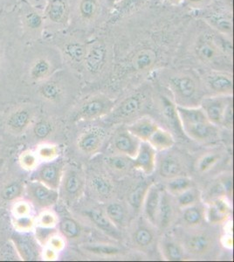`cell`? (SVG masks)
<instances>
[{"mask_svg": "<svg viewBox=\"0 0 234 262\" xmlns=\"http://www.w3.org/2000/svg\"><path fill=\"white\" fill-rule=\"evenodd\" d=\"M199 75L208 96H232L233 75L231 71L208 69Z\"/></svg>", "mask_w": 234, "mask_h": 262, "instance_id": "obj_12", "label": "cell"}, {"mask_svg": "<svg viewBox=\"0 0 234 262\" xmlns=\"http://www.w3.org/2000/svg\"><path fill=\"white\" fill-rule=\"evenodd\" d=\"M39 223L43 228H51L56 225L57 219L52 212H45L39 216Z\"/></svg>", "mask_w": 234, "mask_h": 262, "instance_id": "obj_54", "label": "cell"}, {"mask_svg": "<svg viewBox=\"0 0 234 262\" xmlns=\"http://www.w3.org/2000/svg\"><path fill=\"white\" fill-rule=\"evenodd\" d=\"M160 190L156 185H151L142 204L146 220L156 227H157V212H158V206L160 202Z\"/></svg>", "mask_w": 234, "mask_h": 262, "instance_id": "obj_29", "label": "cell"}, {"mask_svg": "<svg viewBox=\"0 0 234 262\" xmlns=\"http://www.w3.org/2000/svg\"><path fill=\"white\" fill-rule=\"evenodd\" d=\"M110 14L104 0H74L68 29L92 35L101 29L104 22L110 18Z\"/></svg>", "mask_w": 234, "mask_h": 262, "instance_id": "obj_6", "label": "cell"}, {"mask_svg": "<svg viewBox=\"0 0 234 262\" xmlns=\"http://www.w3.org/2000/svg\"><path fill=\"white\" fill-rule=\"evenodd\" d=\"M192 187H193V179H190L185 175V176H179L174 179H168L165 189L166 192H168L171 196H176Z\"/></svg>", "mask_w": 234, "mask_h": 262, "instance_id": "obj_37", "label": "cell"}, {"mask_svg": "<svg viewBox=\"0 0 234 262\" xmlns=\"http://www.w3.org/2000/svg\"><path fill=\"white\" fill-rule=\"evenodd\" d=\"M187 48L192 57L209 69L231 71L232 60L223 54L214 39V30L201 19L192 21L186 27Z\"/></svg>", "mask_w": 234, "mask_h": 262, "instance_id": "obj_2", "label": "cell"}, {"mask_svg": "<svg viewBox=\"0 0 234 262\" xmlns=\"http://www.w3.org/2000/svg\"><path fill=\"white\" fill-rule=\"evenodd\" d=\"M174 206L168 192H161L160 202L157 212V226L164 229L171 226L174 220Z\"/></svg>", "mask_w": 234, "mask_h": 262, "instance_id": "obj_31", "label": "cell"}, {"mask_svg": "<svg viewBox=\"0 0 234 262\" xmlns=\"http://www.w3.org/2000/svg\"><path fill=\"white\" fill-rule=\"evenodd\" d=\"M9 0H0V6H3L4 5H8Z\"/></svg>", "mask_w": 234, "mask_h": 262, "instance_id": "obj_61", "label": "cell"}, {"mask_svg": "<svg viewBox=\"0 0 234 262\" xmlns=\"http://www.w3.org/2000/svg\"><path fill=\"white\" fill-rule=\"evenodd\" d=\"M5 163H6L5 158H0V171L2 170V169H3L4 165H5Z\"/></svg>", "mask_w": 234, "mask_h": 262, "instance_id": "obj_60", "label": "cell"}, {"mask_svg": "<svg viewBox=\"0 0 234 262\" xmlns=\"http://www.w3.org/2000/svg\"><path fill=\"white\" fill-rule=\"evenodd\" d=\"M87 216L91 220L95 226L106 234L114 238H120V232L112 221L108 217L106 213L101 209H90L86 212Z\"/></svg>", "mask_w": 234, "mask_h": 262, "instance_id": "obj_30", "label": "cell"}, {"mask_svg": "<svg viewBox=\"0 0 234 262\" xmlns=\"http://www.w3.org/2000/svg\"><path fill=\"white\" fill-rule=\"evenodd\" d=\"M88 182L89 189L98 199L107 200L113 196L115 185L107 175L102 173H93L89 176Z\"/></svg>", "mask_w": 234, "mask_h": 262, "instance_id": "obj_24", "label": "cell"}, {"mask_svg": "<svg viewBox=\"0 0 234 262\" xmlns=\"http://www.w3.org/2000/svg\"><path fill=\"white\" fill-rule=\"evenodd\" d=\"M185 165L179 156L169 154L163 157L158 166V172L162 178L174 179L177 177L185 176Z\"/></svg>", "mask_w": 234, "mask_h": 262, "instance_id": "obj_25", "label": "cell"}, {"mask_svg": "<svg viewBox=\"0 0 234 262\" xmlns=\"http://www.w3.org/2000/svg\"><path fill=\"white\" fill-rule=\"evenodd\" d=\"M221 126H224L225 128H229V129L232 128V126H233V101H232V99L229 101L228 104L225 107Z\"/></svg>", "mask_w": 234, "mask_h": 262, "instance_id": "obj_52", "label": "cell"}, {"mask_svg": "<svg viewBox=\"0 0 234 262\" xmlns=\"http://www.w3.org/2000/svg\"><path fill=\"white\" fill-rule=\"evenodd\" d=\"M52 131V126L48 122H39L34 126L33 132L38 138H45L50 134Z\"/></svg>", "mask_w": 234, "mask_h": 262, "instance_id": "obj_53", "label": "cell"}, {"mask_svg": "<svg viewBox=\"0 0 234 262\" xmlns=\"http://www.w3.org/2000/svg\"><path fill=\"white\" fill-rule=\"evenodd\" d=\"M152 98L151 85H142L126 96L118 105L114 106L111 111V119L119 122L133 118L146 107Z\"/></svg>", "mask_w": 234, "mask_h": 262, "instance_id": "obj_9", "label": "cell"}, {"mask_svg": "<svg viewBox=\"0 0 234 262\" xmlns=\"http://www.w3.org/2000/svg\"><path fill=\"white\" fill-rule=\"evenodd\" d=\"M38 155L43 160L51 161V160H54V158L59 155V149L55 145L44 144L39 146L38 149Z\"/></svg>", "mask_w": 234, "mask_h": 262, "instance_id": "obj_48", "label": "cell"}, {"mask_svg": "<svg viewBox=\"0 0 234 262\" xmlns=\"http://www.w3.org/2000/svg\"><path fill=\"white\" fill-rule=\"evenodd\" d=\"M140 143L137 137L129 131H121L113 138L112 147L117 154L134 158L137 155Z\"/></svg>", "mask_w": 234, "mask_h": 262, "instance_id": "obj_21", "label": "cell"}, {"mask_svg": "<svg viewBox=\"0 0 234 262\" xmlns=\"http://www.w3.org/2000/svg\"><path fill=\"white\" fill-rule=\"evenodd\" d=\"M215 0H184V5L187 9L199 12L210 6Z\"/></svg>", "mask_w": 234, "mask_h": 262, "instance_id": "obj_51", "label": "cell"}, {"mask_svg": "<svg viewBox=\"0 0 234 262\" xmlns=\"http://www.w3.org/2000/svg\"><path fill=\"white\" fill-rule=\"evenodd\" d=\"M115 101L103 93H98L87 97L81 101L78 108L79 120H93L111 112Z\"/></svg>", "mask_w": 234, "mask_h": 262, "instance_id": "obj_13", "label": "cell"}, {"mask_svg": "<svg viewBox=\"0 0 234 262\" xmlns=\"http://www.w3.org/2000/svg\"><path fill=\"white\" fill-rule=\"evenodd\" d=\"M150 186L151 185H147L144 182L141 183L137 185L133 191H131V193L129 195L127 202L135 211H140V209L142 208V204Z\"/></svg>", "mask_w": 234, "mask_h": 262, "instance_id": "obj_39", "label": "cell"}, {"mask_svg": "<svg viewBox=\"0 0 234 262\" xmlns=\"http://www.w3.org/2000/svg\"><path fill=\"white\" fill-rule=\"evenodd\" d=\"M59 231L65 238L69 239L77 238L80 234V227L77 221L74 219L65 217L59 223Z\"/></svg>", "mask_w": 234, "mask_h": 262, "instance_id": "obj_41", "label": "cell"}, {"mask_svg": "<svg viewBox=\"0 0 234 262\" xmlns=\"http://www.w3.org/2000/svg\"><path fill=\"white\" fill-rule=\"evenodd\" d=\"M107 137V131L101 126H89L79 135L77 148L86 155H92L101 149Z\"/></svg>", "mask_w": 234, "mask_h": 262, "instance_id": "obj_14", "label": "cell"}, {"mask_svg": "<svg viewBox=\"0 0 234 262\" xmlns=\"http://www.w3.org/2000/svg\"><path fill=\"white\" fill-rule=\"evenodd\" d=\"M20 28L21 38L25 44L43 39L46 21L43 11L38 9L29 0H20L15 9Z\"/></svg>", "mask_w": 234, "mask_h": 262, "instance_id": "obj_8", "label": "cell"}, {"mask_svg": "<svg viewBox=\"0 0 234 262\" xmlns=\"http://www.w3.org/2000/svg\"><path fill=\"white\" fill-rule=\"evenodd\" d=\"M49 244H50V247H52L54 250L60 251L65 246V242L60 237L51 236L49 238Z\"/></svg>", "mask_w": 234, "mask_h": 262, "instance_id": "obj_55", "label": "cell"}, {"mask_svg": "<svg viewBox=\"0 0 234 262\" xmlns=\"http://www.w3.org/2000/svg\"><path fill=\"white\" fill-rule=\"evenodd\" d=\"M56 252L57 251L53 249L52 247L46 249L44 253L45 259H48V260H53V259H55L57 256Z\"/></svg>", "mask_w": 234, "mask_h": 262, "instance_id": "obj_58", "label": "cell"}, {"mask_svg": "<svg viewBox=\"0 0 234 262\" xmlns=\"http://www.w3.org/2000/svg\"><path fill=\"white\" fill-rule=\"evenodd\" d=\"M154 2L155 0H118L110 12V18H111L112 22H116L127 18L143 10H147L148 7H152Z\"/></svg>", "mask_w": 234, "mask_h": 262, "instance_id": "obj_17", "label": "cell"}, {"mask_svg": "<svg viewBox=\"0 0 234 262\" xmlns=\"http://www.w3.org/2000/svg\"><path fill=\"white\" fill-rule=\"evenodd\" d=\"M34 225V221L29 215L25 216H17L14 221V226L16 229L21 232H27L32 229Z\"/></svg>", "mask_w": 234, "mask_h": 262, "instance_id": "obj_49", "label": "cell"}, {"mask_svg": "<svg viewBox=\"0 0 234 262\" xmlns=\"http://www.w3.org/2000/svg\"><path fill=\"white\" fill-rule=\"evenodd\" d=\"M160 126L148 116H142L139 119L127 126V130L137 137L140 142H148L152 134Z\"/></svg>", "mask_w": 234, "mask_h": 262, "instance_id": "obj_28", "label": "cell"}, {"mask_svg": "<svg viewBox=\"0 0 234 262\" xmlns=\"http://www.w3.org/2000/svg\"><path fill=\"white\" fill-rule=\"evenodd\" d=\"M132 165L134 169L151 175L157 165V150L148 142H141L137 155L132 158Z\"/></svg>", "mask_w": 234, "mask_h": 262, "instance_id": "obj_16", "label": "cell"}, {"mask_svg": "<svg viewBox=\"0 0 234 262\" xmlns=\"http://www.w3.org/2000/svg\"><path fill=\"white\" fill-rule=\"evenodd\" d=\"M199 195L195 188L192 187L176 196V202L181 208L193 206L199 202Z\"/></svg>", "mask_w": 234, "mask_h": 262, "instance_id": "obj_44", "label": "cell"}, {"mask_svg": "<svg viewBox=\"0 0 234 262\" xmlns=\"http://www.w3.org/2000/svg\"><path fill=\"white\" fill-rule=\"evenodd\" d=\"M60 185L64 196L68 200H76L80 196L84 187L83 175L78 169L71 167L63 172Z\"/></svg>", "mask_w": 234, "mask_h": 262, "instance_id": "obj_19", "label": "cell"}, {"mask_svg": "<svg viewBox=\"0 0 234 262\" xmlns=\"http://www.w3.org/2000/svg\"><path fill=\"white\" fill-rule=\"evenodd\" d=\"M232 96H205L200 102V107L205 112L208 121L214 125L221 126L225 107Z\"/></svg>", "mask_w": 234, "mask_h": 262, "instance_id": "obj_15", "label": "cell"}, {"mask_svg": "<svg viewBox=\"0 0 234 262\" xmlns=\"http://www.w3.org/2000/svg\"><path fill=\"white\" fill-rule=\"evenodd\" d=\"M15 214L17 216H25V215L29 214L30 206L27 203L21 202L18 205H16L14 208Z\"/></svg>", "mask_w": 234, "mask_h": 262, "instance_id": "obj_56", "label": "cell"}, {"mask_svg": "<svg viewBox=\"0 0 234 262\" xmlns=\"http://www.w3.org/2000/svg\"><path fill=\"white\" fill-rule=\"evenodd\" d=\"M85 249L98 255H116L121 252L118 247H113L110 245H89L85 247Z\"/></svg>", "mask_w": 234, "mask_h": 262, "instance_id": "obj_47", "label": "cell"}, {"mask_svg": "<svg viewBox=\"0 0 234 262\" xmlns=\"http://www.w3.org/2000/svg\"><path fill=\"white\" fill-rule=\"evenodd\" d=\"M74 0H47L43 11L46 30L52 31V34L66 30L71 20Z\"/></svg>", "mask_w": 234, "mask_h": 262, "instance_id": "obj_10", "label": "cell"}, {"mask_svg": "<svg viewBox=\"0 0 234 262\" xmlns=\"http://www.w3.org/2000/svg\"><path fill=\"white\" fill-rule=\"evenodd\" d=\"M182 129L184 135L199 142L211 140L218 133L217 126L214 125L209 121L182 126Z\"/></svg>", "mask_w": 234, "mask_h": 262, "instance_id": "obj_26", "label": "cell"}, {"mask_svg": "<svg viewBox=\"0 0 234 262\" xmlns=\"http://www.w3.org/2000/svg\"><path fill=\"white\" fill-rule=\"evenodd\" d=\"M178 117L181 126L193 124L196 122H207L205 112L200 106L199 107H183L177 105Z\"/></svg>", "mask_w": 234, "mask_h": 262, "instance_id": "obj_32", "label": "cell"}, {"mask_svg": "<svg viewBox=\"0 0 234 262\" xmlns=\"http://www.w3.org/2000/svg\"><path fill=\"white\" fill-rule=\"evenodd\" d=\"M135 244L140 247H148L154 241V234L152 230L146 227H139L133 234Z\"/></svg>", "mask_w": 234, "mask_h": 262, "instance_id": "obj_43", "label": "cell"}, {"mask_svg": "<svg viewBox=\"0 0 234 262\" xmlns=\"http://www.w3.org/2000/svg\"><path fill=\"white\" fill-rule=\"evenodd\" d=\"M204 217H205V213L198 204L183 208L182 220L189 227H199L201 225Z\"/></svg>", "mask_w": 234, "mask_h": 262, "instance_id": "obj_35", "label": "cell"}, {"mask_svg": "<svg viewBox=\"0 0 234 262\" xmlns=\"http://www.w3.org/2000/svg\"><path fill=\"white\" fill-rule=\"evenodd\" d=\"M148 34L145 38H138L134 41V45L126 48L124 55L115 62L112 74L117 78H126L130 75H145L148 72L157 69L164 60L166 50L171 49L169 38H172V30L167 31L166 27L172 24L165 23L158 29Z\"/></svg>", "mask_w": 234, "mask_h": 262, "instance_id": "obj_1", "label": "cell"}, {"mask_svg": "<svg viewBox=\"0 0 234 262\" xmlns=\"http://www.w3.org/2000/svg\"><path fill=\"white\" fill-rule=\"evenodd\" d=\"M1 143H2V140H1V139H0V144H1Z\"/></svg>", "mask_w": 234, "mask_h": 262, "instance_id": "obj_62", "label": "cell"}, {"mask_svg": "<svg viewBox=\"0 0 234 262\" xmlns=\"http://www.w3.org/2000/svg\"><path fill=\"white\" fill-rule=\"evenodd\" d=\"M105 213L116 227H124L127 221V211L122 204L110 203Z\"/></svg>", "mask_w": 234, "mask_h": 262, "instance_id": "obj_36", "label": "cell"}, {"mask_svg": "<svg viewBox=\"0 0 234 262\" xmlns=\"http://www.w3.org/2000/svg\"><path fill=\"white\" fill-rule=\"evenodd\" d=\"M24 55L28 59L27 75L34 83H41L64 66L59 50L50 40L40 39L25 46Z\"/></svg>", "mask_w": 234, "mask_h": 262, "instance_id": "obj_5", "label": "cell"}, {"mask_svg": "<svg viewBox=\"0 0 234 262\" xmlns=\"http://www.w3.org/2000/svg\"><path fill=\"white\" fill-rule=\"evenodd\" d=\"M231 214V206L223 196L215 198L208 206L205 217L208 222L214 225L222 224L226 221Z\"/></svg>", "mask_w": 234, "mask_h": 262, "instance_id": "obj_27", "label": "cell"}, {"mask_svg": "<svg viewBox=\"0 0 234 262\" xmlns=\"http://www.w3.org/2000/svg\"><path fill=\"white\" fill-rule=\"evenodd\" d=\"M105 164L112 172L123 175L133 168L132 158L121 154H114L105 158Z\"/></svg>", "mask_w": 234, "mask_h": 262, "instance_id": "obj_34", "label": "cell"}, {"mask_svg": "<svg viewBox=\"0 0 234 262\" xmlns=\"http://www.w3.org/2000/svg\"><path fill=\"white\" fill-rule=\"evenodd\" d=\"M214 238L205 232H194L184 242V248L195 256H203L210 253L214 247Z\"/></svg>", "mask_w": 234, "mask_h": 262, "instance_id": "obj_20", "label": "cell"}, {"mask_svg": "<svg viewBox=\"0 0 234 262\" xmlns=\"http://www.w3.org/2000/svg\"><path fill=\"white\" fill-rule=\"evenodd\" d=\"M162 253L168 260L177 261L184 258V247L172 239H165L162 244Z\"/></svg>", "mask_w": 234, "mask_h": 262, "instance_id": "obj_38", "label": "cell"}, {"mask_svg": "<svg viewBox=\"0 0 234 262\" xmlns=\"http://www.w3.org/2000/svg\"><path fill=\"white\" fill-rule=\"evenodd\" d=\"M220 160V154L216 152H210L202 156L198 159L196 169L200 173H205L214 168Z\"/></svg>", "mask_w": 234, "mask_h": 262, "instance_id": "obj_42", "label": "cell"}, {"mask_svg": "<svg viewBox=\"0 0 234 262\" xmlns=\"http://www.w3.org/2000/svg\"><path fill=\"white\" fill-rule=\"evenodd\" d=\"M115 48L109 30H98L89 36L81 75L89 82L101 81L112 74Z\"/></svg>", "mask_w": 234, "mask_h": 262, "instance_id": "obj_3", "label": "cell"}, {"mask_svg": "<svg viewBox=\"0 0 234 262\" xmlns=\"http://www.w3.org/2000/svg\"><path fill=\"white\" fill-rule=\"evenodd\" d=\"M31 116L26 110H19L10 116L7 120V126L14 131L23 130L29 124Z\"/></svg>", "mask_w": 234, "mask_h": 262, "instance_id": "obj_40", "label": "cell"}, {"mask_svg": "<svg viewBox=\"0 0 234 262\" xmlns=\"http://www.w3.org/2000/svg\"><path fill=\"white\" fill-rule=\"evenodd\" d=\"M89 38V35L79 31L66 29L52 34L49 40L59 50L64 65L75 75H80Z\"/></svg>", "mask_w": 234, "mask_h": 262, "instance_id": "obj_7", "label": "cell"}, {"mask_svg": "<svg viewBox=\"0 0 234 262\" xmlns=\"http://www.w3.org/2000/svg\"><path fill=\"white\" fill-rule=\"evenodd\" d=\"M159 79L176 105L199 107L205 96L199 72L192 69H162Z\"/></svg>", "mask_w": 234, "mask_h": 262, "instance_id": "obj_4", "label": "cell"}, {"mask_svg": "<svg viewBox=\"0 0 234 262\" xmlns=\"http://www.w3.org/2000/svg\"><path fill=\"white\" fill-rule=\"evenodd\" d=\"M196 12L199 14L197 18L201 19L210 29L217 33L233 38L232 10L221 6L220 4H218L216 6H214V4H211L205 9Z\"/></svg>", "mask_w": 234, "mask_h": 262, "instance_id": "obj_11", "label": "cell"}, {"mask_svg": "<svg viewBox=\"0 0 234 262\" xmlns=\"http://www.w3.org/2000/svg\"><path fill=\"white\" fill-rule=\"evenodd\" d=\"M104 1H105V3L107 5L108 8L110 10V12H111L113 8H114V6H116V4L117 3L118 0H104Z\"/></svg>", "mask_w": 234, "mask_h": 262, "instance_id": "obj_59", "label": "cell"}, {"mask_svg": "<svg viewBox=\"0 0 234 262\" xmlns=\"http://www.w3.org/2000/svg\"><path fill=\"white\" fill-rule=\"evenodd\" d=\"M148 143L154 148L157 151H165L174 146L175 138L172 132L166 130L164 128H157L148 139Z\"/></svg>", "mask_w": 234, "mask_h": 262, "instance_id": "obj_33", "label": "cell"}, {"mask_svg": "<svg viewBox=\"0 0 234 262\" xmlns=\"http://www.w3.org/2000/svg\"><path fill=\"white\" fill-rule=\"evenodd\" d=\"M21 166L26 170H33L37 167L38 164V158L33 152H24L19 158Z\"/></svg>", "mask_w": 234, "mask_h": 262, "instance_id": "obj_50", "label": "cell"}, {"mask_svg": "<svg viewBox=\"0 0 234 262\" xmlns=\"http://www.w3.org/2000/svg\"><path fill=\"white\" fill-rule=\"evenodd\" d=\"M63 168L59 163H48L42 165L35 174V180L48 187L58 190L62 178Z\"/></svg>", "mask_w": 234, "mask_h": 262, "instance_id": "obj_22", "label": "cell"}, {"mask_svg": "<svg viewBox=\"0 0 234 262\" xmlns=\"http://www.w3.org/2000/svg\"><path fill=\"white\" fill-rule=\"evenodd\" d=\"M27 191L33 202L40 207L54 206L59 200L58 190L48 187V185L37 180L30 183Z\"/></svg>", "mask_w": 234, "mask_h": 262, "instance_id": "obj_18", "label": "cell"}, {"mask_svg": "<svg viewBox=\"0 0 234 262\" xmlns=\"http://www.w3.org/2000/svg\"><path fill=\"white\" fill-rule=\"evenodd\" d=\"M15 246L18 249V253L21 255V258L24 259H33L35 255H34V250H33V246L32 243L27 241L23 237H19L15 241Z\"/></svg>", "mask_w": 234, "mask_h": 262, "instance_id": "obj_46", "label": "cell"}, {"mask_svg": "<svg viewBox=\"0 0 234 262\" xmlns=\"http://www.w3.org/2000/svg\"><path fill=\"white\" fill-rule=\"evenodd\" d=\"M184 2V0H160V3L165 7H179Z\"/></svg>", "mask_w": 234, "mask_h": 262, "instance_id": "obj_57", "label": "cell"}, {"mask_svg": "<svg viewBox=\"0 0 234 262\" xmlns=\"http://www.w3.org/2000/svg\"><path fill=\"white\" fill-rule=\"evenodd\" d=\"M23 191V186L19 181H12L4 187L1 192V198L6 201H12L20 196Z\"/></svg>", "mask_w": 234, "mask_h": 262, "instance_id": "obj_45", "label": "cell"}, {"mask_svg": "<svg viewBox=\"0 0 234 262\" xmlns=\"http://www.w3.org/2000/svg\"><path fill=\"white\" fill-rule=\"evenodd\" d=\"M158 98H159L161 111L167 123L176 134H178V136L184 134L181 126L180 120L178 117V111H177V105L173 101L171 94L169 96L166 94H160L158 96Z\"/></svg>", "mask_w": 234, "mask_h": 262, "instance_id": "obj_23", "label": "cell"}]
</instances>
